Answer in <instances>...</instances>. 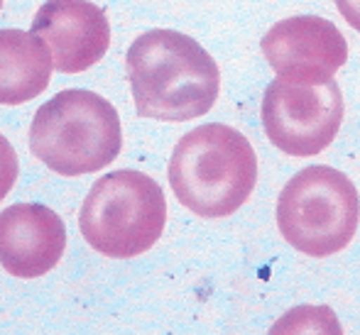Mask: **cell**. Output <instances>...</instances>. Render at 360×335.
<instances>
[{
    "instance_id": "cell-1",
    "label": "cell",
    "mask_w": 360,
    "mask_h": 335,
    "mask_svg": "<svg viewBox=\"0 0 360 335\" xmlns=\"http://www.w3.org/2000/svg\"><path fill=\"white\" fill-rule=\"evenodd\" d=\"M140 118L186 123L214 108L221 71L209 52L176 29L143 32L125 54Z\"/></svg>"
},
{
    "instance_id": "cell-2",
    "label": "cell",
    "mask_w": 360,
    "mask_h": 335,
    "mask_svg": "<svg viewBox=\"0 0 360 335\" xmlns=\"http://www.w3.org/2000/svg\"><path fill=\"white\" fill-rule=\"evenodd\" d=\"M167 176L184 208L201 218H226L250 199L257 184V157L236 128L209 123L176 142Z\"/></svg>"
},
{
    "instance_id": "cell-3",
    "label": "cell",
    "mask_w": 360,
    "mask_h": 335,
    "mask_svg": "<svg viewBox=\"0 0 360 335\" xmlns=\"http://www.w3.org/2000/svg\"><path fill=\"white\" fill-rule=\"evenodd\" d=\"M123 150L118 110L103 96L69 88L39 105L30 125V152L62 176L101 171Z\"/></svg>"
},
{
    "instance_id": "cell-4",
    "label": "cell",
    "mask_w": 360,
    "mask_h": 335,
    "mask_svg": "<svg viewBox=\"0 0 360 335\" xmlns=\"http://www.w3.org/2000/svg\"><path fill=\"white\" fill-rule=\"evenodd\" d=\"M79 225L84 240L101 255L113 260L145 255L165 232V191L143 171H110L91 186Z\"/></svg>"
},
{
    "instance_id": "cell-5",
    "label": "cell",
    "mask_w": 360,
    "mask_h": 335,
    "mask_svg": "<svg viewBox=\"0 0 360 335\" xmlns=\"http://www.w3.org/2000/svg\"><path fill=\"white\" fill-rule=\"evenodd\" d=\"M360 223V196L343 171L314 164L297 171L277 199V228L287 245L309 257L346 250Z\"/></svg>"
},
{
    "instance_id": "cell-6",
    "label": "cell",
    "mask_w": 360,
    "mask_h": 335,
    "mask_svg": "<svg viewBox=\"0 0 360 335\" xmlns=\"http://www.w3.org/2000/svg\"><path fill=\"white\" fill-rule=\"evenodd\" d=\"M343 123V93L336 81L294 84L277 76L262 96V128L272 145L289 157L323 152Z\"/></svg>"
},
{
    "instance_id": "cell-7",
    "label": "cell",
    "mask_w": 360,
    "mask_h": 335,
    "mask_svg": "<svg viewBox=\"0 0 360 335\" xmlns=\"http://www.w3.org/2000/svg\"><path fill=\"white\" fill-rule=\"evenodd\" d=\"M260 49L270 69L294 84H328L348 59L341 29L319 15H294L267 29Z\"/></svg>"
},
{
    "instance_id": "cell-8",
    "label": "cell",
    "mask_w": 360,
    "mask_h": 335,
    "mask_svg": "<svg viewBox=\"0 0 360 335\" xmlns=\"http://www.w3.org/2000/svg\"><path fill=\"white\" fill-rule=\"evenodd\" d=\"M32 32L47 42L62 74L91 69L110 47L108 18L91 0H47L34 15Z\"/></svg>"
},
{
    "instance_id": "cell-9",
    "label": "cell",
    "mask_w": 360,
    "mask_h": 335,
    "mask_svg": "<svg viewBox=\"0 0 360 335\" xmlns=\"http://www.w3.org/2000/svg\"><path fill=\"white\" fill-rule=\"evenodd\" d=\"M67 250L64 221L42 203H15L0 216V262L20 279L52 272Z\"/></svg>"
},
{
    "instance_id": "cell-10",
    "label": "cell",
    "mask_w": 360,
    "mask_h": 335,
    "mask_svg": "<svg viewBox=\"0 0 360 335\" xmlns=\"http://www.w3.org/2000/svg\"><path fill=\"white\" fill-rule=\"evenodd\" d=\"M54 57L39 34L0 29V100L20 105L44 93L52 79Z\"/></svg>"
},
{
    "instance_id": "cell-11",
    "label": "cell",
    "mask_w": 360,
    "mask_h": 335,
    "mask_svg": "<svg viewBox=\"0 0 360 335\" xmlns=\"http://www.w3.org/2000/svg\"><path fill=\"white\" fill-rule=\"evenodd\" d=\"M338 13L343 15L348 25H351L356 32H360V0H336Z\"/></svg>"
}]
</instances>
